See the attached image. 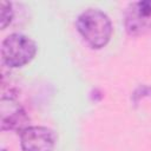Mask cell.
Wrapping results in <instances>:
<instances>
[{"label":"cell","mask_w":151,"mask_h":151,"mask_svg":"<svg viewBox=\"0 0 151 151\" xmlns=\"http://www.w3.org/2000/svg\"><path fill=\"white\" fill-rule=\"evenodd\" d=\"M77 28L92 48L104 47L110 41L113 32L110 18L98 8L84 11L77 19Z\"/></svg>","instance_id":"obj_1"},{"label":"cell","mask_w":151,"mask_h":151,"mask_svg":"<svg viewBox=\"0 0 151 151\" xmlns=\"http://www.w3.org/2000/svg\"><path fill=\"white\" fill-rule=\"evenodd\" d=\"M125 29L138 37L151 31V1H136L127 6L124 14Z\"/></svg>","instance_id":"obj_3"},{"label":"cell","mask_w":151,"mask_h":151,"mask_svg":"<svg viewBox=\"0 0 151 151\" xmlns=\"http://www.w3.org/2000/svg\"><path fill=\"white\" fill-rule=\"evenodd\" d=\"M57 137L45 126H27L20 133L22 151H54Z\"/></svg>","instance_id":"obj_4"},{"label":"cell","mask_w":151,"mask_h":151,"mask_svg":"<svg viewBox=\"0 0 151 151\" xmlns=\"http://www.w3.org/2000/svg\"><path fill=\"white\" fill-rule=\"evenodd\" d=\"M2 151H6V150H2Z\"/></svg>","instance_id":"obj_7"},{"label":"cell","mask_w":151,"mask_h":151,"mask_svg":"<svg viewBox=\"0 0 151 151\" xmlns=\"http://www.w3.org/2000/svg\"><path fill=\"white\" fill-rule=\"evenodd\" d=\"M37 53V44L21 33H12L1 44L4 63L9 67H21L28 64Z\"/></svg>","instance_id":"obj_2"},{"label":"cell","mask_w":151,"mask_h":151,"mask_svg":"<svg viewBox=\"0 0 151 151\" xmlns=\"http://www.w3.org/2000/svg\"><path fill=\"white\" fill-rule=\"evenodd\" d=\"M0 21H1V28H6L13 18V9L12 5L8 1H1L0 2Z\"/></svg>","instance_id":"obj_6"},{"label":"cell","mask_w":151,"mask_h":151,"mask_svg":"<svg viewBox=\"0 0 151 151\" xmlns=\"http://www.w3.org/2000/svg\"><path fill=\"white\" fill-rule=\"evenodd\" d=\"M1 129L6 130H24L26 129V124L28 123L29 118L26 114V111L21 106V104L17 100L13 94L8 97H1Z\"/></svg>","instance_id":"obj_5"}]
</instances>
